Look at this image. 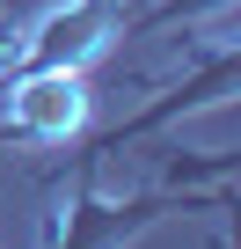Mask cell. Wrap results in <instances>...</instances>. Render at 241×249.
<instances>
[{
    "label": "cell",
    "instance_id": "obj_4",
    "mask_svg": "<svg viewBox=\"0 0 241 249\" xmlns=\"http://www.w3.org/2000/svg\"><path fill=\"white\" fill-rule=\"evenodd\" d=\"M234 81H241V52H234V44H219V52H212V59H205V66H197L190 81H176V88H168L161 103H146L139 117H125V124H117V132H102V140H88V154H80V169H102L110 154H125L132 140H146V132H161V124H168V117H183V110H205V103H226V95H234Z\"/></svg>",
    "mask_w": 241,
    "mask_h": 249
},
{
    "label": "cell",
    "instance_id": "obj_5",
    "mask_svg": "<svg viewBox=\"0 0 241 249\" xmlns=\"http://www.w3.org/2000/svg\"><path fill=\"white\" fill-rule=\"evenodd\" d=\"M234 0H154L146 15H132V30H168V22H197V15H226Z\"/></svg>",
    "mask_w": 241,
    "mask_h": 249
},
{
    "label": "cell",
    "instance_id": "obj_1",
    "mask_svg": "<svg viewBox=\"0 0 241 249\" xmlns=\"http://www.w3.org/2000/svg\"><path fill=\"white\" fill-rule=\"evenodd\" d=\"M125 30H132V0H59L37 22H22L8 73H88Z\"/></svg>",
    "mask_w": 241,
    "mask_h": 249
},
{
    "label": "cell",
    "instance_id": "obj_3",
    "mask_svg": "<svg viewBox=\"0 0 241 249\" xmlns=\"http://www.w3.org/2000/svg\"><path fill=\"white\" fill-rule=\"evenodd\" d=\"M0 140H73L95 95H88V73H8L0 81Z\"/></svg>",
    "mask_w": 241,
    "mask_h": 249
},
{
    "label": "cell",
    "instance_id": "obj_2",
    "mask_svg": "<svg viewBox=\"0 0 241 249\" xmlns=\"http://www.w3.org/2000/svg\"><path fill=\"white\" fill-rule=\"evenodd\" d=\"M168 213H197V198H190V191L102 198V191H95V169H80V183H73V198L59 205L44 249H125V242H139V234H146L154 220H168Z\"/></svg>",
    "mask_w": 241,
    "mask_h": 249
}]
</instances>
